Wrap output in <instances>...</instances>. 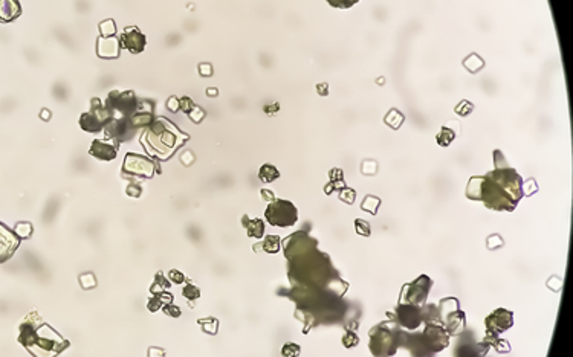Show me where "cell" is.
I'll return each mask as SVG.
<instances>
[{
  "mask_svg": "<svg viewBox=\"0 0 573 357\" xmlns=\"http://www.w3.org/2000/svg\"><path fill=\"white\" fill-rule=\"evenodd\" d=\"M284 255L289 261L288 275L294 287L303 288H343L348 284L340 278L329 255L318 251V240L298 231L283 243ZM345 290V288H343Z\"/></svg>",
  "mask_w": 573,
  "mask_h": 357,
  "instance_id": "1",
  "label": "cell"
},
{
  "mask_svg": "<svg viewBox=\"0 0 573 357\" xmlns=\"http://www.w3.org/2000/svg\"><path fill=\"white\" fill-rule=\"evenodd\" d=\"M18 342L35 356L60 354L64 348L69 347V342L61 339L60 334L43 322L35 311L29 313L21 322Z\"/></svg>",
  "mask_w": 573,
  "mask_h": 357,
  "instance_id": "2",
  "label": "cell"
},
{
  "mask_svg": "<svg viewBox=\"0 0 573 357\" xmlns=\"http://www.w3.org/2000/svg\"><path fill=\"white\" fill-rule=\"evenodd\" d=\"M187 139L188 135L182 133L176 125L165 119H158L148 128H145L141 138V144L145 147L148 154L158 156L161 159H167Z\"/></svg>",
  "mask_w": 573,
  "mask_h": 357,
  "instance_id": "3",
  "label": "cell"
},
{
  "mask_svg": "<svg viewBox=\"0 0 573 357\" xmlns=\"http://www.w3.org/2000/svg\"><path fill=\"white\" fill-rule=\"evenodd\" d=\"M466 197L469 200L483 202L484 206L494 211H514L518 202L506 192L497 182L488 176H472L466 186Z\"/></svg>",
  "mask_w": 573,
  "mask_h": 357,
  "instance_id": "4",
  "label": "cell"
},
{
  "mask_svg": "<svg viewBox=\"0 0 573 357\" xmlns=\"http://www.w3.org/2000/svg\"><path fill=\"white\" fill-rule=\"evenodd\" d=\"M368 348L373 356H394L402 342V330L394 321L374 325L368 333Z\"/></svg>",
  "mask_w": 573,
  "mask_h": 357,
  "instance_id": "5",
  "label": "cell"
},
{
  "mask_svg": "<svg viewBox=\"0 0 573 357\" xmlns=\"http://www.w3.org/2000/svg\"><path fill=\"white\" fill-rule=\"evenodd\" d=\"M442 325L445 327L450 336H458L466 328V316L460 310V302L457 298H444L439 304Z\"/></svg>",
  "mask_w": 573,
  "mask_h": 357,
  "instance_id": "6",
  "label": "cell"
},
{
  "mask_svg": "<svg viewBox=\"0 0 573 357\" xmlns=\"http://www.w3.org/2000/svg\"><path fill=\"white\" fill-rule=\"evenodd\" d=\"M264 218L271 226L277 228H291L298 221V211L295 205L289 200L275 198L268 205L264 211Z\"/></svg>",
  "mask_w": 573,
  "mask_h": 357,
  "instance_id": "7",
  "label": "cell"
},
{
  "mask_svg": "<svg viewBox=\"0 0 573 357\" xmlns=\"http://www.w3.org/2000/svg\"><path fill=\"white\" fill-rule=\"evenodd\" d=\"M486 176L491 177L494 182H497L506 192H508L515 200V202H520L521 197L524 195L523 194V178L509 165L504 167V168H495L494 171L488 173Z\"/></svg>",
  "mask_w": 573,
  "mask_h": 357,
  "instance_id": "8",
  "label": "cell"
},
{
  "mask_svg": "<svg viewBox=\"0 0 573 357\" xmlns=\"http://www.w3.org/2000/svg\"><path fill=\"white\" fill-rule=\"evenodd\" d=\"M433 287V279L428 275H421L417 279L413 282L404 284L401 290V296L399 302H407V304H417L422 305L430 293V288Z\"/></svg>",
  "mask_w": 573,
  "mask_h": 357,
  "instance_id": "9",
  "label": "cell"
},
{
  "mask_svg": "<svg viewBox=\"0 0 573 357\" xmlns=\"http://www.w3.org/2000/svg\"><path fill=\"white\" fill-rule=\"evenodd\" d=\"M388 318L394 321L401 328L405 330H417L419 325L422 324V313H421V305L417 304H407V302H399V305L394 308V313L391 315L388 311Z\"/></svg>",
  "mask_w": 573,
  "mask_h": 357,
  "instance_id": "10",
  "label": "cell"
},
{
  "mask_svg": "<svg viewBox=\"0 0 573 357\" xmlns=\"http://www.w3.org/2000/svg\"><path fill=\"white\" fill-rule=\"evenodd\" d=\"M421 336L430 356L445 350L450 345V334L440 324H425Z\"/></svg>",
  "mask_w": 573,
  "mask_h": 357,
  "instance_id": "11",
  "label": "cell"
},
{
  "mask_svg": "<svg viewBox=\"0 0 573 357\" xmlns=\"http://www.w3.org/2000/svg\"><path fill=\"white\" fill-rule=\"evenodd\" d=\"M91 104H92V110L87 111V113H84V115H81L80 125H81V128L84 131L98 133V131L104 130V125L109 121V115H107V111H106L103 102L98 98L92 99Z\"/></svg>",
  "mask_w": 573,
  "mask_h": 357,
  "instance_id": "12",
  "label": "cell"
},
{
  "mask_svg": "<svg viewBox=\"0 0 573 357\" xmlns=\"http://www.w3.org/2000/svg\"><path fill=\"white\" fill-rule=\"evenodd\" d=\"M155 164L150 159L144 158L141 154L135 153H128L124 159V168H122V176H136V177H145L150 178L155 174Z\"/></svg>",
  "mask_w": 573,
  "mask_h": 357,
  "instance_id": "13",
  "label": "cell"
},
{
  "mask_svg": "<svg viewBox=\"0 0 573 357\" xmlns=\"http://www.w3.org/2000/svg\"><path fill=\"white\" fill-rule=\"evenodd\" d=\"M491 345L484 341L475 342L472 331H463L458 334V342L456 345V356H468V357H480L489 351Z\"/></svg>",
  "mask_w": 573,
  "mask_h": 357,
  "instance_id": "14",
  "label": "cell"
},
{
  "mask_svg": "<svg viewBox=\"0 0 573 357\" xmlns=\"http://www.w3.org/2000/svg\"><path fill=\"white\" fill-rule=\"evenodd\" d=\"M484 325L488 331L501 334L514 325V313L506 308H497L484 319Z\"/></svg>",
  "mask_w": 573,
  "mask_h": 357,
  "instance_id": "15",
  "label": "cell"
},
{
  "mask_svg": "<svg viewBox=\"0 0 573 357\" xmlns=\"http://www.w3.org/2000/svg\"><path fill=\"white\" fill-rule=\"evenodd\" d=\"M20 237L14 231L5 226L3 223H0V263L8 261L14 255L20 246Z\"/></svg>",
  "mask_w": 573,
  "mask_h": 357,
  "instance_id": "16",
  "label": "cell"
},
{
  "mask_svg": "<svg viewBox=\"0 0 573 357\" xmlns=\"http://www.w3.org/2000/svg\"><path fill=\"white\" fill-rule=\"evenodd\" d=\"M119 46L130 51L131 54H141L145 48V37L138 28H125L119 35Z\"/></svg>",
  "mask_w": 573,
  "mask_h": 357,
  "instance_id": "17",
  "label": "cell"
},
{
  "mask_svg": "<svg viewBox=\"0 0 573 357\" xmlns=\"http://www.w3.org/2000/svg\"><path fill=\"white\" fill-rule=\"evenodd\" d=\"M118 148H119L118 144H110L107 141L97 139V141H94V144L89 150V154L97 159H101V161H114L118 154Z\"/></svg>",
  "mask_w": 573,
  "mask_h": 357,
  "instance_id": "18",
  "label": "cell"
},
{
  "mask_svg": "<svg viewBox=\"0 0 573 357\" xmlns=\"http://www.w3.org/2000/svg\"><path fill=\"white\" fill-rule=\"evenodd\" d=\"M97 52L101 58H116L119 55V40L116 37H100Z\"/></svg>",
  "mask_w": 573,
  "mask_h": 357,
  "instance_id": "19",
  "label": "cell"
},
{
  "mask_svg": "<svg viewBox=\"0 0 573 357\" xmlns=\"http://www.w3.org/2000/svg\"><path fill=\"white\" fill-rule=\"evenodd\" d=\"M241 223H243V226L246 228V232L249 237L252 238H257L260 240L264 234V223L263 220L260 218H249L248 215H243L241 218Z\"/></svg>",
  "mask_w": 573,
  "mask_h": 357,
  "instance_id": "20",
  "label": "cell"
},
{
  "mask_svg": "<svg viewBox=\"0 0 573 357\" xmlns=\"http://www.w3.org/2000/svg\"><path fill=\"white\" fill-rule=\"evenodd\" d=\"M422 313V322L425 324H440L442 325V318H440V310L436 304H422L421 305Z\"/></svg>",
  "mask_w": 573,
  "mask_h": 357,
  "instance_id": "21",
  "label": "cell"
},
{
  "mask_svg": "<svg viewBox=\"0 0 573 357\" xmlns=\"http://www.w3.org/2000/svg\"><path fill=\"white\" fill-rule=\"evenodd\" d=\"M20 12L21 9L17 2H11V0L0 2V21H12L15 17L20 15Z\"/></svg>",
  "mask_w": 573,
  "mask_h": 357,
  "instance_id": "22",
  "label": "cell"
},
{
  "mask_svg": "<svg viewBox=\"0 0 573 357\" xmlns=\"http://www.w3.org/2000/svg\"><path fill=\"white\" fill-rule=\"evenodd\" d=\"M280 246H281V243H280V237L278 235H268L260 244H255L254 251L263 249L264 252H268V254H277V252H280Z\"/></svg>",
  "mask_w": 573,
  "mask_h": 357,
  "instance_id": "23",
  "label": "cell"
},
{
  "mask_svg": "<svg viewBox=\"0 0 573 357\" xmlns=\"http://www.w3.org/2000/svg\"><path fill=\"white\" fill-rule=\"evenodd\" d=\"M278 177H280V171L271 164H264L258 171V178L263 183H271Z\"/></svg>",
  "mask_w": 573,
  "mask_h": 357,
  "instance_id": "24",
  "label": "cell"
},
{
  "mask_svg": "<svg viewBox=\"0 0 573 357\" xmlns=\"http://www.w3.org/2000/svg\"><path fill=\"white\" fill-rule=\"evenodd\" d=\"M404 121H405V116L401 113L399 110H396V108H391L388 113L385 115V118H384V122L388 127H391L393 130H399L401 125L404 124Z\"/></svg>",
  "mask_w": 573,
  "mask_h": 357,
  "instance_id": "25",
  "label": "cell"
},
{
  "mask_svg": "<svg viewBox=\"0 0 573 357\" xmlns=\"http://www.w3.org/2000/svg\"><path fill=\"white\" fill-rule=\"evenodd\" d=\"M382 203V200L376 195H365L362 203H361V209L371 214V215H376L378 214V209Z\"/></svg>",
  "mask_w": 573,
  "mask_h": 357,
  "instance_id": "26",
  "label": "cell"
},
{
  "mask_svg": "<svg viewBox=\"0 0 573 357\" xmlns=\"http://www.w3.org/2000/svg\"><path fill=\"white\" fill-rule=\"evenodd\" d=\"M465 69L471 74H477L484 68V61L478 54H471L466 60H463Z\"/></svg>",
  "mask_w": 573,
  "mask_h": 357,
  "instance_id": "27",
  "label": "cell"
},
{
  "mask_svg": "<svg viewBox=\"0 0 573 357\" xmlns=\"http://www.w3.org/2000/svg\"><path fill=\"white\" fill-rule=\"evenodd\" d=\"M454 139H456V131L448 128V127L440 128V131L437 133V136H436V142L440 147H450Z\"/></svg>",
  "mask_w": 573,
  "mask_h": 357,
  "instance_id": "28",
  "label": "cell"
},
{
  "mask_svg": "<svg viewBox=\"0 0 573 357\" xmlns=\"http://www.w3.org/2000/svg\"><path fill=\"white\" fill-rule=\"evenodd\" d=\"M359 344V338L356 334V330H351V328H345V334L343 338V345L345 348H353Z\"/></svg>",
  "mask_w": 573,
  "mask_h": 357,
  "instance_id": "29",
  "label": "cell"
},
{
  "mask_svg": "<svg viewBox=\"0 0 573 357\" xmlns=\"http://www.w3.org/2000/svg\"><path fill=\"white\" fill-rule=\"evenodd\" d=\"M472 110H474V104H472L471 101H466V99L460 101V102L456 105V108H454L456 113H457L458 116H461V118H465V116L471 115V113H472Z\"/></svg>",
  "mask_w": 573,
  "mask_h": 357,
  "instance_id": "30",
  "label": "cell"
},
{
  "mask_svg": "<svg viewBox=\"0 0 573 357\" xmlns=\"http://www.w3.org/2000/svg\"><path fill=\"white\" fill-rule=\"evenodd\" d=\"M355 231L358 235H362V237H370L371 234V228H370V223L365 221V220H361V218H356L355 220Z\"/></svg>",
  "mask_w": 573,
  "mask_h": 357,
  "instance_id": "31",
  "label": "cell"
},
{
  "mask_svg": "<svg viewBox=\"0 0 573 357\" xmlns=\"http://www.w3.org/2000/svg\"><path fill=\"white\" fill-rule=\"evenodd\" d=\"M100 31H101V37H114V34L116 32L115 21L114 20L101 21V23H100Z\"/></svg>",
  "mask_w": 573,
  "mask_h": 357,
  "instance_id": "32",
  "label": "cell"
},
{
  "mask_svg": "<svg viewBox=\"0 0 573 357\" xmlns=\"http://www.w3.org/2000/svg\"><path fill=\"white\" fill-rule=\"evenodd\" d=\"M338 197H340V200H343L344 203H347V205H351L355 202V198H356V191L355 189H351V188H344V189H341L340 191V194H338Z\"/></svg>",
  "mask_w": 573,
  "mask_h": 357,
  "instance_id": "33",
  "label": "cell"
},
{
  "mask_svg": "<svg viewBox=\"0 0 573 357\" xmlns=\"http://www.w3.org/2000/svg\"><path fill=\"white\" fill-rule=\"evenodd\" d=\"M361 171L364 176H374L378 173V162L376 161H364L362 162V167H361Z\"/></svg>",
  "mask_w": 573,
  "mask_h": 357,
  "instance_id": "34",
  "label": "cell"
},
{
  "mask_svg": "<svg viewBox=\"0 0 573 357\" xmlns=\"http://www.w3.org/2000/svg\"><path fill=\"white\" fill-rule=\"evenodd\" d=\"M538 191V185L535 182V178H529V180H523V194L524 195H534Z\"/></svg>",
  "mask_w": 573,
  "mask_h": 357,
  "instance_id": "35",
  "label": "cell"
},
{
  "mask_svg": "<svg viewBox=\"0 0 573 357\" xmlns=\"http://www.w3.org/2000/svg\"><path fill=\"white\" fill-rule=\"evenodd\" d=\"M345 188V182L344 180H330L326 186H324V192L327 195H330L334 191H341Z\"/></svg>",
  "mask_w": 573,
  "mask_h": 357,
  "instance_id": "36",
  "label": "cell"
},
{
  "mask_svg": "<svg viewBox=\"0 0 573 357\" xmlns=\"http://www.w3.org/2000/svg\"><path fill=\"white\" fill-rule=\"evenodd\" d=\"M503 244H504L503 238H501L498 234H494V235L488 237V241H486V248H488L489 251H495V249L501 248Z\"/></svg>",
  "mask_w": 573,
  "mask_h": 357,
  "instance_id": "37",
  "label": "cell"
},
{
  "mask_svg": "<svg viewBox=\"0 0 573 357\" xmlns=\"http://www.w3.org/2000/svg\"><path fill=\"white\" fill-rule=\"evenodd\" d=\"M300 351H301L300 345H297V344H286L283 347V350H281V354L286 356V357H292V356H300Z\"/></svg>",
  "mask_w": 573,
  "mask_h": 357,
  "instance_id": "38",
  "label": "cell"
},
{
  "mask_svg": "<svg viewBox=\"0 0 573 357\" xmlns=\"http://www.w3.org/2000/svg\"><path fill=\"white\" fill-rule=\"evenodd\" d=\"M492 348H495L500 354H501V353L506 354V353H509V351H511V345H509V342H508V341H504V339H501V338H498V339L494 342Z\"/></svg>",
  "mask_w": 573,
  "mask_h": 357,
  "instance_id": "39",
  "label": "cell"
},
{
  "mask_svg": "<svg viewBox=\"0 0 573 357\" xmlns=\"http://www.w3.org/2000/svg\"><path fill=\"white\" fill-rule=\"evenodd\" d=\"M184 296L188 298L190 301H191V299H197V298L201 296V292H199V288L194 287V285H187V287L184 288Z\"/></svg>",
  "mask_w": 573,
  "mask_h": 357,
  "instance_id": "40",
  "label": "cell"
},
{
  "mask_svg": "<svg viewBox=\"0 0 573 357\" xmlns=\"http://www.w3.org/2000/svg\"><path fill=\"white\" fill-rule=\"evenodd\" d=\"M190 116H191V119H193L194 122H201V121L205 118V111H204L201 107L194 105V107H193V110L190 111Z\"/></svg>",
  "mask_w": 573,
  "mask_h": 357,
  "instance_id": "41",
  "label": "cell"
},
{
  "mask_svg": "<svg viewBox=\"0 0 573 357\" xmlns=\"http://www.w3.org/2000/svg\"><path fill=\"white\" fill-rule=\"evenodd\" d=\"M193 107H194V104H193V101L188 96H184V98L179 99V108L182 111H185L187 115H190V111L193 110Z\"/></svg>",
  "mask_w": 573,
  "mask_h": 357,
  "instance_id": "42",
  "label": "cell"
},
{
  "mask_svg": "<svg viewBox=\"0 0 573 357\" xmlns=\"http://www.w3.org/2000/svg\"><path fill=\"white\" fill-rule=\"evenodd\" d=\"M330 180H344V171L341 168H332L329 171Z\"/></svg>",
  "mask_w": 573,
  "mask_h": 357,
  "instance_id": "43",
  "label": "cell"
},
{
  "mask_svg": "<svg viewBox=\"0 0 573 357\" xmlns=\"http://www.w3.org/2000/svg\"><path fill=\"white\" fill-rule=\"evenodd\" d=\"M561 285H563V279L560 276H554V278H550L547 281V287L552 288L554 292H558V290L561 288Z\"/></svg>",
  "mask_w": 573,
  "mask_h": 357,
  "instance_id": "44",
  "label": "cell"
},
{
  "mask_svg": "<svg viewBox=\"0 0 573 357\" xmlns=\"http://www.w3.org/2000/svg\"><path fill=\"white\" fill-rule=\"evenodd\" d=\"M164 311H165V315H170V316H174V318L181 316V308H179V307H174V305H171V302H168V304H167V307L164 308Z\"/></svg>",
  "mask_w": 573,
  "mask_h": 357,
  "instance_id": "45",
  "label": "cell"
},
{
  "mask_svg": "<svg viewBox=\"0 0 573 357\" xmlns=\"http://www.w3.org/2000/svg\"><path fill=\"white\" fill-rule=\"evenodd\" d=\"M356 3V0H350V2H338V0H329V5H332V6H338V8H350V6H353Z\"/></svg>",
  "mask_w": 573,
  "mask_h": 357,
  "instance_id": "46",
  "label": "cell"
},
{
  "mask_svg": "<svg viewBox=\"0 0 573 357\" xmlns=\"http://www.w3.org/2000/svg\"><path fill=\"white\" fill-rule=\"evenodd\" d=\"M170 278H171V281L178 282V284L184 282V279H185V276H184L181 272H178V270H171V272H170Z\"/></svg>",
  "mask_w": 573,
  "mask_h": 357,
  "instance_id": "47",
  "label": "cell"
},
{
  "mask_svg": "<svg viewBox=\"0 0 573 357\" xmlns=\"http://www.w3.org/2000/svg\"><path fill=\"white\" fill-rule=\"evenodd\" d=\"M199 72H201L202 77H210V75H213L211 64H201V66H199Z\"/></svg>",
  "mask_w": 573,
  "mask_h": 357,
  "instance_id": "48",
  "label": "cell"
},
{
  "mask_svg": "<svg viewBox=\"0 0 573 357\" xmlns=\"http://www.w3.org/2000/svg\"><path fill=\"white\" fill-rule=\"evenodd\" d=\"M317 92H318V95H321V96H327V95H329V84H327V83L317 84Z\"/></svg>",
  "mask_w": 573,
  "mask_h": 357,
  "instance_id": "49",
  "label": "cell"
},
{
  "mask_svg": "<svg viewBox=\"0 0 573 357\" xmlns=\"http://www.w3.org/2000/svg\"><path fill=\"white\" fill-rule=\"evenodd\" d=\"M260 194H261V197H263V200H266V202H272V200H275V197H274V192L272 191H269V189H261L260 191Z\"/></svg>",
  "mask_w": 573,
  "mask_h": 357,
  "instance_id": "50",
  "label": "cell"
},
{
  "mask_svg": "<svg viewBox=\"0 0 573 357\" xmlns=\"http://www.w3.org/2000/svg\"><path fill=\"white\" fill-rule=\"evenodd\" d=\"M278 108H280L278 102H274V104H271V105H264V111H266V113H269V115H272V113H275V111H278Z\"/></svg>",
  "mask_w": 573,
  "mask_h": 357,
  "instance_id": "51",
  "label": "cell"
},
{
  "mask_svg": "<svg viewBox=\"0 0 573 357\" xmlns=\"http://www.w3.org/2000/svg\"><path fill=\"white\" fill-rule=\"evenodd\" d=\"M176 102H179V99L176 98V96H171V98L168 99L167 105H168V108H170L171 111H178V108H179V107H178V105H174Z\"/></svg>",
  "mask_w": 573,
  "mask_h": 357,
  "instance_id": "52",
  "label": "cell"
},
{
  "mask_svg": "<svg viewBox=\"0 0 573 357\" xmlns=\"http://www.w3.org/2000/svg\"><path fill=\"white\" fill-rule=\"evenodd\" d=\"M141 189H139V186H128V189H127V192L128 194H131V195H135V197H139V192Z\"/></svg>",
  "mask_w": 573,
  "mask_h": 357,
  "instance_id": "53",
  "label": "cell"
},
{
  "mask_svg": "<svg viewBox=\"0 0 573 357\" xmlns=\"http://www.w3.org/2000/svg\"><path fill=\"white\" fill-rule=\"evenodd\" d=\"M207 92H208L210 96H217V89H208Z\"/></svg>",
  "mask_w": 573,
  "mask_h": 357,
  "instance_id": "54",
  "label": "cell"
},
{
  "mask_svg": "<svg viewBox=\"0 0 573 357\" xmlns=\"http://www.w3.org/2000/svg\"><path fill=\"white\" fill-rule=\"evenodd\" d=\"M384 83H385V78H384V77H381V78L376 80V84H381V86H382Z\"/></svg>",
  "mask_w": 573,
  "mask_h": 357,
  "instance_id": "55",
  "label": "cell"
}]
</instances>
